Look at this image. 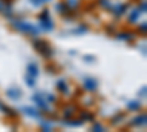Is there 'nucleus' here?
Wrapping results in <instances>:
<instances>
[{
    "mask_svg": "<svg viewBox=\"0 0 147 132\" xmlns=\"http://www.w3.org/2000/svg\"><path fill=\"white\" fill-rule=\"evenodd\" d=\"M27 75H30V76L37 79V76H38V68H37L35 63H30L27 66Z\"/></svg>",
    "mask_w": 147,
    "mask_h": 132,
    "instance_id": "obj_7",
    "label": "nucleus"
},
{
    "mask_svg": "<svg viewBox=\"0 0 147 132\" xmlns=\"http://www.w3.org/2000/svg\"><path fill=\"white\" fill-rule=\"evenodd\" d=\"M57 90L60 92H63V94H68V85H66V82L63 79H60L57 81Z\"/></svg>",
    "mask_w": 147,
    "mask_h": 132,
    "instance_id": "obj_9",
    "label": "nucleus"
},
{
    "mask_svg": "<svg viewBox=\"0 0 147 132\" xmlns=\"http://www.w3.org/2000/svg\"><path fill=\"white\" fill-rule=\"evenodd\" d=\"M10 98H13V100H18L21 97V90L19 88H9L7 92H6Z\"/></svg>",
    "mask_w": 147,
    "mask_h": 132,
    "instance_id": "obj_8",
    "label": "nucleus"
},
{
    "mask_svg": "<svg viewBox=\"0 0 147 132\" xmlns=\"http://www.w3.org/2000/svg\"><path fill=\"white\" fill-rule=\"evenodd\" d=\"M13 28L19 29L21 32L31 34V35H38V32H40V29L37 28L35 25H32V23H30V22H24V21H16V22H13Z\"/></svg>",
    "mask_w": 147,
    "mask_h": 132,
    "instance_id": "obj_1",
    "label": "nucleus"
},
{
    "mask_svg": "<svg viewBox=\"0 0 147 132\" xmlns=\"http://www.w3.org/2000/svg\"><path fill=\"white\" fill-rule=\"evenodd\" d=\"M40 25L44 31H52L53 29V22L50 19V16H49V12L44 10L43 13L40 15Z\"/></svg>",
    "mask_w": 147,
    "mask_h": 132,
    "instance_id": "obj_3",
    "label": "nucleus"
},
{
    "mask_svg": "<svg viewBox=\"0 0 147 132\" xmlns=\"http://www.w3.org/2000/svg\"><path fill=\"white\" fill-rule=\"evenodd\" d=\"M138 10H140V12H146V3H144V2H143V5H140Z\"/></svg>",
    "mask_w": 147,
    "mask_h": 132,
    "instance_id": "obj_20",
    "label": "nucleus"
},
{
    "mask_svg": "<svg viewBox=\"0 0 147 132\" xmlns=\"http://www.w3.org/2000/svg\"><path fill=\"white\" fill-rule=\"evenodd\" d=\"M5 9V3H3V0H0V12H2Z\"/></svg>",
    "mask_w": 147,
    "mask_h": 132,
    "instance_id": "obj_22",
    "label": "nucleus"
},
{
    "mask_svg": "<svg viewBox=\"0 0 147 132\" xmlns=\"http://www.w3.org/2000/svg\"><path fill=\"white\" fill-rule=\"evenodd\" d=\"M82 84H84V88L87 91H96V88H97V81L93 78H85Z\"/></svg>",
    "mask_w": 147,
    "mask_h": 132,
    "instance_id": "obj_5",
    "label": "nucleus"
},
{
    "mask_svg": "<svg viewBox=\"0 0 147 132\" xmlns=\"http://www.w3.org/2000/svg\"><path fill=\"white\" fill-rule=\"evenodd\" d=\"M128 109H129V110H138V109H140V104H138L137 101H129V103H128Z\"/></svg>",
    "mask_w": 147,
    "mask_h": 132,
    "instance_id": "obj_15",
    "label": "nucleus"
},
{
    "mask_svg": "<svg viewBox=\"0 0 147 132\" xmlns=\"http://www.w3.org/2000/svg\"><path fill=\"white\" fill-rule=\"evenodd\" d=\"M34 47L37 49V52L41 53L44 57H50V56H52L50 46H49L46 41H43V40H37V41H34Z\"/></svg>",
    "mask_w": 147,
    "mask_h": 132,
    "instance_id": "obj_2",
    "label": "nucleus"
},
{
    "mask_svg": "<svg viewBox=\"0 0 147 132\" xmlns=\"http://www.w3.org/2000/svg\"><path fill=\"white\" fill-rule=\"evenodd\" d=\"M125 10H127V6H125V5H121V6H118V7H116V10H115V12H116V15L119 16V15L124 13Z\"/></svg>",
    "mask_w": 147,
    "mask_h": 132,
    "instance_id": "obj_16",
    "label": "nucleus"
},
{
    "mask_svg": "<svg viewBox=\"0 0 147 132\" xmlns=\"http://www.w3.org/2000/svg\"><path fill=\"white\" fill-rule=\"evenodd\" d=\"M81 117H84V121H93L94 115L93 113H88V112H82L81 113Z\"/></svg>",
    "mask_w": 147,
    "mask_h": 132,
    "instance_id": "obj_14",
    "label": "nucleus"
},
{
    "mask_svg": "<svg viewBox=\"0 0 147 132\" xmlns=\"http://www.w3.org/2000/svg\"><path fill=\"white\" fill-rule=\"evenodd\" d=\"M43 128L44 129H50L52 126H50V123H43Z\"/></svg>",
    "mask_w": 147,
    "mask_h": 132,
    "instance_id": "obj_23",
    "label": "nucleus"
},
{
    "mask_svg": "<svg viewBox=\"0 0 147 132\" xmlns=\"http://www.w3.org/2000/svg\"><path fill=\"white\" fill-rule=\"evenodd\" d=\"M32 101L38 106L40 109H43V110H47V109H49V106H47V103H46V100L43 98L41 94H34V95H32Z\"/></svg>",
    "mask_w": 147,
    "mask_h": 132,
    "instance_id": "obj_4",
    "label": "nucleus"
},
{
    "mask_svg": "<svg viewBox=\"0 0 147 132\" xmlns=\"http://www.w3.org/2000/svg\"><path fill=\"white\" fill-rule=\"evenodd\" d=\"M85 59H87V62H93L96 57H93V56H85Z\"/></svg>",
    "mask_w": 147,
    "mask_h": 132,
    "instance_id": "obj_21",
    "label": "nucleus"
},
{
    "mask_svg": "<svg viewBox=\"0 0 147 132\" xmlns=\"http://www.w3.org/2000/svg\"><path fill=\"white\" fill-rule=\"evenodd\" d=\"M100 2H102V5H103V6L110 7V5H109V0H100Z\"/></svg>",
    "mask_w": 147,
    "mask_h": 132,
    "instance_id": "obj_19",
    "label": "nucleus"
},
{
    "mask_svg": "<svg viewBox=\"0 0 147 132\" xmlns=\"http://www.w3.org/2000/svg\"><path fill=\"white\" fill-rule=\"evenodd\" d=\"M22 112L28 115V116H32V117H40V112L35 109V107H31V106H25V107H22Z\"/></svg>",
    "mask_w": 147,
    "mask_h": 132,
    "instance_id": "obj_6",
    "label": "nucleus"
},
{
    "mask_svg": "<svg viewBox=\"0 0 147 132\" xmlns=\"http://www.w3.org/2000/svg\"><path fill=\"white\" fill-rule=\"evenodd\" d=\"M138 16H140V10L137 9V10H134L132 13L129 15V22H136L138 19Z\"/></svg>",
    "mask_w": 147,
    "mask_h": 132,
    "instance_id": "obj_13",
    "label": "nucleus"
},
{
    "mask_svg": "<svg viewBox=\"0 0 147 132\" xmlns=\"http://www.w3.org/2000/svg\"><path fill=\"white\" fill-rule=\"evenodd\" d=\"M140 29H141V31H143V32H146V23H143V25H141V27H140Z\"/></svg>",
    "mask_w": 147,
    "mask_h": 132,
    "instance_id": "obj_24",
    "label": "nucleus"
},
{
    "mask_svg": "<svg viewBox=\"0 0 147 132\" xmlns=\"http://www.w3.org/2000/svg\"><path fill=\"white\" fill-rule=\"evenodd\" d=\"M30 2H31L32 6H40V5H43L46 2H50V0H30Z\"/></svg>",
    "mask_w": 147,
    "mask_h": 132,
    "instance_id": "obj_17",
    "label": "nucleus"
},
{
    "mask_svg": "<svg viewBox=\"0 0 147 132\" xmlns=\"http://www.w3.org/2000/svg\"><path fill=\"white\" fill-rule=\"evenodd\" d=\"M116 37H118L119 40H132L134 35H132L131 32H121V34L116 35Z\"/></svg>",
    "mask_w": 147,
    "mask_h": 132,
    "instance_id": "obj_10",
    "label": "nucleus"
},
{
    "mask_svg": "<svg viewBox=\"0 0 147 132\" xmlns=\"http://www.w3.org/2000/svg\"><path fill=\"white\" fill-rule=\"evenodd\" d=\"M93 131H97V132H102L103 131V126L100 123H94L93 125Z\"/></svg>",
    "mask_w": 147,
    "mask_h": 132,
    "instance_id": "obj_18",
    "label": "nucleus"
},
{
    "mask_svg": "<svg viewBox=\"0 0 147 132\" xmlns=\"http://www.w3.org/2000/svg\"><path fill=\"white\" fill-rule=\"evenodd\" d=\"M132 125H146V115L136 117V121H132Z\"/></svg>",
    "mask_w": 147,
    "mask_h": 132,
    "instance_id": "obj_12",
    "label": "nucleus"
},
{
    "mask_svg": "<svg viewBox=\"0 0 147 132\" xmlns=\"http://www.w3.org/2000/svg\"><path fill=\"white\" fill-rule=\"evenodd\" d=\"M25 82H27V85L30 88H34L35 87V78H32L30 75H25Z\"/></svg>",
    "mask_w": 147,
    "mask_h": 132,
    "instance_id": "obj_11",
    "label": "nucleus"
}]
</instances>
